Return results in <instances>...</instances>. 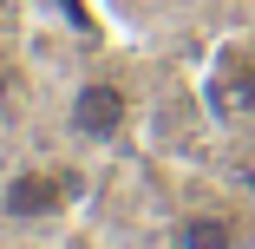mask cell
<instances>
[{
  "label": "cell",
  "mask_w": 255,
  "mask_h": 249,
  "mask_svg": "<svg viewBox=\"0 0 255 249\" xmlns=\"http://www.w3.org/2000/svg\"><path fill=\"white\" fill-rule=\"evenodd\" d=\"M72 204H79V177L53 171V164H26L0 184V217H13V223H53Z\"/></svg>",
  "instance_id": "1"
},
{
  "label": "cell",
  "mask_w": 255,
  "mask_h": 249,
  "mask_svg": "<svg viewBox=\"0 0 255 249\" xmlns=\"http://www.w3.org/2000/svg\"><path fill=\"white\" fill-rule=\"evenodd\" d=\"M236 243L242 236H236V223L223 210H183L170 223V249H236Z\"/></svg>",
  "instance_id": "3"
},
{
  "label": "cell",
  "mask_w": 255,
  "mask_h": 249,
  "mask_svg": "<svg viewBox=\"0 0 255 249\" xmlns=\"http://www.w3.org/2000/svg\"><path fill=\"white\" fill-rule=\"evenodd\" d=\"M125 125H131V98H125V85H112V79H85V85H72V98H66V131H72V138H85V144H112V138H125Z\"/></svg>",
  "instance_id": "2"
},
{
  "label": "cell",
  "mask_w": 255,
  "mask_h": 249,
  "mask_svg": "<svg viewBox=\"0 0 255 249\" xmlns=\"http://www.w3.org/2000/svg\"><path fill=\"white\" fill-rule=\"evenodd\" d=\"M236 92H242V105H249V112H255V66H249V72H242V85H236Z\"/></svg>",
  "instance_id": "4"
}]
</instances>
